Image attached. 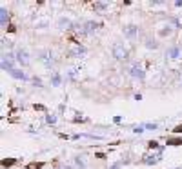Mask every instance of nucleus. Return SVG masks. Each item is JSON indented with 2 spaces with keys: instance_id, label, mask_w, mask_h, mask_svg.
<instances>
[{
  "instance_id": "obj_30",
  "label": "nucleus",
  "mask_w": 182,
  "mask_h": 169,
  "mask_svg": "<svg viewBox=\"0 0 182 169\" xmlns=\"http://www.w3.org/2000/svg\"><path fill=\"white\" fill-rule=\"evenodd\" d=\"M95 157H96V158H106V155H104V153H96Z\"/></svg>"
},
{
  "instance_id": "obj_6",
  "label": "nucleus",
  "mask_w": 182,
  "mask_h": 169,
  "mask_svg": "<svg viewBox=\"0 0 182 169\" xmlns=\"http://www.w3.org/2000/svg\"><path fill=\"white\" fill-rule=\"evenodd\" d=\"M166 56H168V58H173V60H175V58H180L182 47L180 46H171V47H168V49H166Z\"/></svg>"
},
{
  "instance_id": "obj_19",
  "label": "nucleus",
  "mask_w": 182,
  "mask_h": 169,
  "mask_svg": "<svg viewBox=\"0 0 182 169\" xmlns=\"http://www.w3.org/2000/svg\"><path fill=\"white\" fill-rule=\"evenodd\" d=\"M46 122H47L49 126H55V124H57V116H55L53 113H47V115H46Z\"/></svg>"
},
{
  "instance_id": "obj_4",
  "label": "nucleus",
  "mask_w": 182,
  "mask_h": 169,
  "mask_svg": "<svg viewBox=\"0 0 182 169\" xmlns=\"http://www.w3.org/2000/svg\"><path fill=\"white\" fill-rule=\"evenodd\" d=\"M129 75H131L135 80H144V78H146V71L140 67L139 64H133V65L129 67Z\"/></svg>"
},
{
  "instance_id": "obj_14",
  "label": "nucleus",
  "mask_w": 182,
  "mask_h": 169,
  "mask_svg": "<svg viewBox=\"0 0 182 169\" xmlns=\"http://www.w3.org/2000/svg\"><path fill=\"white\" fill-rule=\"evenodd\" d=\"M107 7H109V4H107V2H95V4H93V9H95L96 13H104Z\"/></svg>"
},
{
  "instance_id": "obj_34",
  "label": "nucleus",
  "mask_w": 182,
  "mask_h": 169,
  "mask_svg": "<svg viewBox=\"0 0 182 169\" xmlns=\"http://www.w3.org/2000/svg\"><path fill=\"white\" fill-rule=\"evenodd\" d=\"M175 6H177V7H182V2H175Z\"/></svg>"
},
{
  "instance_id": "obj_11",
  "label": "nucleus",
  "mask_w": 182,
  "mask_h": 169,
  "mask_svg": "<svg viewBox=\"0 0 182 169\" xmlns=\"http://www.w3.org/2000/svg\"><path fill=\"white\" fill-rule=\"evenodd\" d=\"M9 75L13 76V78H17V80H29V76L24 73V71H20V69H13V71H9Z\"/></svg>"
},
{
  "instance_id": "obj_28",
  "label": "nucleus",
  "mask_w": 182,
  "mask_h": 169,
  "mask_svg": "<svg viewBox=\"0 0 182 169\" xmlns=\"http://www.w3.org/2000/svg\"><path fill=\"white\" fill-rule=\"evenodd\" d=\"M173 133H175V135H182V124L175 127V129H173Z\"/></svg>"
},
{
  "instance_id": "obj_3",
  "label": "nucleus",
  "mask_w": 182,
  "mask_h": 169,
  "mask_svg": "<svg viewBox=\"0 0 182 169\" xmlns=\"http://www.w3.org/2000/svg\"><path fill=\"white\" fill-rule=\"evenodd\" d=\"M122 33H124V36H126L128 40H135L137 35H139V26H135V24H128V26L122 27Z\"/></svg>"
},
{
  "instance_id": "obj_2",
  "label": "nucleus",
  "mask_w": 182,
  "mask_h": 169,
  "mask_svg": "<svg viewBox=\"0 0 182 169\" xmlns=\"http://www.w3.org/2000/svg\"><path fill=\"white\" fill-rule=\"evenodd\" d=\"M96 27H98L96 22L87 20V22H84L82 26H78V31H80V35H93V33L96 31Z\"/></svg>"
},
{
  "instance_id": "obj_31",
  "label": "nucleus",
  "mask_w": 182,
  "mask_h": 169,
  "mask_svg": "<svg viewBox=\"0 0 182 169\" xmlns=\"http://www.w3.org/2000/svg\"><path fill=\"white\" fill-rule=\"evenodd\" d=\"M133 98H135V100H137V102H139V100H142V95H140V93H137V95L133 96Z\"/></svg>"
},
{
  "instance_id": "obj_21",
  "label": "nucleus",
  "mask_w": 182,
  "mask_h": 169,
  "mask_svg": "<svg viewBox=\"0 0 182 169\" xmlns=\"http://www.w3.org/2000/svg\"><path fill=\"white\" fill-rule=\"evenodd\" d=\"M144 131H146L144 124H140V126H133V133H135V135H142Z\"/></svg>"
},
{
  "instance_id": "obj_25",
  "label": "nucleus",
  "mask_w": 182,
  "mask_h": 169,
  "mask_svg": "<svg viewBox=\"0 0 182 169\" xmlns=\"http://www.w3.org/2000/svg\"><path fill=\"white\" fill-rule=\"evenodd\" d=\"M144 127L150 129V131H155V129H159V124H155V122L153 124H144Z\"/></svg>"
},
{
  "instance_id": "obj_20",
  "label": "nucleus",
  "mask_w": 182,
  "mask_h": 169,
  "mask_svg": "<svg viewBox=\"0 0 182 169\" xmlns=\"http://www.w3.org/2000/svg\"><path fill=\"white\" fill-rule=\"evenodd\" d=\"M76 75H78V69H69V73L66 75V80H75Z\"/></svg>"
},
{
  "instance_id": "obj_12",
  "label": "nucleus",
  "mask_w": 182,
  "mask_h": 169,
  "mask_svg": "<svg viewBox=\"0 0 182 169\" xmlns=\"http://www.w3.org/2000/svg\"><path fill=\"white\" fill-rule=\"evenodd\" d=\"M62 80H64L62 75L58 73V71H53V75H51V85L53 87H58V85L62 84Z\"/></svg>"
},
{
  "instance_id": "obj_5",
  "label": "nucleus",
  "mask_w": 182,
  "mask_h": 169,
  "mask_svg": "<svg viewBox=\"0 0 182 169\" xmlns=\"http://www.w3.org/2000/svg\"><path fill=\"white\" fill-rule=\"evenodd\" d=\"M17 62L20 64V65H24V67H26V65H29V62H31V58H29V53H27V51H26V49H17Z\"/></svg>"
},
{
  "instance_id": "obj_23",
  "label": "nucleus",
  "mask_w": 182,
  "mask_h": 169,
  "mask_svg": "<svg viewBox=\"0 0 182 169\" xmlns=\"http://www.w3.org/2000/svg\"><path fill=\"white\" fill-rule=\"evenodd\" d=\"M148 147H150V149H160L157 140H150V142H148Z\"/></svg>"
},
{
  "instance_id": "obj_9",
  "label": "nucleus",
  "mask_w": 182,
  "mask_h": 169,
  "mask_svg": "<svg viewBox=\"0 0 182 169\" xmlns=\"http://www.w3.org/2000/svg\"><path fill=\"white\" fill-rule=\"evenodd\" d=\"M57 26H58V29H73L75 27L73 22L69 20V18H66V17H60L58 22H57Z\"/></svg>"
},
{
  "instance_id": "obj_8",
  "label": "nucleus",
  "mask_w": 182,
  "mask_h": 169,
  "mask_svg": "<svg viewBox=\"0 0 182 169\" xmlns=\"http://www.w3.org/2000/svg\"><path fill=\"white\" fill-rule=\"evenodd\" d=\"M84 55H86V47L80 46V44H76L75 47L69 51V56H73V58H80V56H84Z\"/></svg>"
},
{
  "instance_id": "obj_22",
  "label": "nucleus",
  "mask_w": 182,
  "mask_h": 169,
  "mask_svg": "<svg viewBox=\"0 0 182 169\" xmlns=\"http://www.w3.org/2000/svg\"><path fill=\"white\" fill-rule=\"evenodd\" d=\"M146 47H148V49H155V47H157V42L151 40V38H148V40H146Z\"/></svg>"
},
{
  "instance_id": "obj_27",
  "label": "nucleus",
  "mask_w": 182,
  "mask_h": 169,
  "mask_svg": "<svg viewBox=\"0 0 182 169\" xmlns=\"http://www.w3.org/2000/svg\"><path fill=\"white\" fill-rule=\"evenodd\" d=\"M33 84L37 85V87H42V80H40L38 76H35V78H33Z\"/></svg>"
},
{
  "instance_id": "obj_24",
  "label": "nucleus",
  "mask_w": 182,
  "mask_h": 169,
  "mask_svg": "<svg viewBox=\"0 0 182 169\" xmlns=\"http://www.w3.org/2000/svg\"><path fill=\"white\" fill-rule=\"evenodd\" d=\"M171 31H173V27H171V26H168V29H160L159 35H160V36H166V35H170Z\"/></svg>"
},
{
  "instance_id": "obj_17",
  "label": "nucleus",
  "mask_w": 182,
  "mask_h": 169,
  "mask_svg": "<svg viewBox=\"0 0 182 169\" xmlns=\"http://www.w3.org/2000/svg\"><path fill=\"white\" fill-rule=\"evenodd\" d=\"M17 164V158H4L2 160V167H13Z\"/></svg>"
},
{
  "instance_id": "obj_1",
  "label": "nucleus",
  "mask_w": 182,
  "mask_h": 169,
  "mask_svg": "<svg viewBox=\"0 0 182 169\" xmlns=\"http://www.w3.org/2000/svg\"><path fill=\"white\" fill-rule=\"evenodd\" d=\"M113 56H115L117 60H126V58L129 56L128 47H126L122 42H115L113 44Z\"/></svg>"
},
{
  "instance_id": "obj_7",
  "label": "nucleus",
  "mask_w": 182,
  "mask_h": 169,
  "mask_svg": "<svg viewBox=\"0 0 182 169\" xmlns=\"http://www.w3.org/2000/svg\"><path fill=\"white\" fill-rule=\"evenodd\" d=\"M40 56H38V60H40V62L42 64H46V65H47V67H51V64L55 62V58H53V53H51V51H40Z\"/></svg>"
},
{
  "instance_id": "obj_33",
  "label": "nucleus",
  "mask_w": 182,
  "mask_h": 169,
  "mask_svg": "<svg viewBox=\"0 0 182 169\" xmlns=\"http://www.w3.org/2000/svg\"><path fill=\"white\" fill-rule=\"evenodd\" d=\"M60 169H73V167H71V166H62Z\"/></svg>"
},
{
  "instance_id": "obj_15",
  "label": "nucleus",
  "mask_w": 182,
  "mask_h": 169,
  "mask_svg": "<svg viewBox=\"0 0 182 169\" xmlns=\"http://www.w3.org/2000/svg\"><path fill=\"white\" fill-rule=\"evenodd\" d=\"M166 146H182V138L179 137H170L166 140Z\"/></svg>"
},
{
  "instance_id": "obj_18",
  "label": "nucleus",
  "mask_w": 182,
  "mask_h": 169,
  "mask_svg": "<svg viewBox=\"0 0 182 169\" xmlns=\"http://www.w3.org/2000/svg\"><path fill=\"white\" fill-rule=\"evenodd\" d=\"M46 166V162H31V164H27L26 167L27 169H42Z\"/></svg>"
},
{
  "instance_id": "obj_26",
  "label": "nucleus",
  "mask_w": 182,
  "mask_h": 169,
  "mask_svg": "<svg viewBox=\"0 0 182 169\" xmlns=\"http://www.w3.org/2000/svg\"><path fill=\"white\" fill-rule=\"evenodd\" d=\"M122 164H124V162H115V164H111V166H109V169H120V167H122Z\"/></svg>"
},
{
  "instance_id": "obj_13",
  "label": "nucleus",
  "mask_w": 182,
  "mask_h": 169,
  "mask_svg": "<svg viewBox=\"0 0 182 169\" xmlns=\"http://www.w3.org/2000/svg\"><path fill=\"white\" fill-rule=\"evenodd\" d=\"M7 22H9V11L6 9V7H2L0 9V24H2V27H6Z\"/></svg>"
},
{
  "instance_id": "obj_32",
  "label": "nucleus",
  "mask_w": 182,
  "mask_h": 169,
  "mask_svg": "<svg viewBox=\"0 0 182 169\" xmlns=\"http://www.w3.org/2000/svg\"><path fill=\"white\" fill-rule=\"evenodd\" d=\"M7 31H9V33H15V26H7Z\"/></svg>"
},
{
  "instance_id": "obj_10",
  "label": "nucleus",
  "mask_w": 182,
  "mask_h": 169,
  "mask_svg": "<svg viewBox=\"0 0 182 169\" xmlns=\"http://www.w3.org/2000/svg\"><path fill=\"white\" fill-rule=\"evenodd\" d=\"M15 69V60H7L6 56H2V71H13Z\"/></svg>"
},
{
  "instance_id": "obj_16",
  "label": "nucleus",
  "mask_w": 182,
  "mask_h": 169,
  "mask_svg": "<svg viewBox=\"0 0 182 169\" xmlns=\"http://www.w3.org/2000/svg\"><path fill=\"white\" fill-rule=\"evenodd\" d=\"M75 164H76V167L86 169V160H84V157H80V155H76L75 157Z\"/></svg>"
},
{
  "instance_id": "obj_29",
  "label": "nucleus",
  "mask_w": 182,
  "mask_h": 169,
  "mask_svg": "<svg viewBox=\"0 0 182 169\" xmlns=\"http://www.w3.org/2000/svg\"><path fill=\"white\" fill-rule=\"evenodd\" d=\"M113 122H115V124H120V122H122V116H120V115H117L115 118H113Z\"/></svg>"
}]
</instances>
